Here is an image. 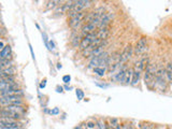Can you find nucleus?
I'll return each mask as SVG.
<instances>
[{
	"label": "nucleus",
	"instance_id": "obj_1",
	"mask_svg": "<svg viewBox=\"0 0 172 129\" xmlns=\"http://www.w3.org/2000/svg\"><path fill=\"white\" fill-rule=\"evenodd\" d=\"M156 71H157V67L153 62H148L145 69H144V82L145 85L152 88L155 86V77Z\"/></svg>",
	"mask_w": 172,
	"mask_h": 129
},
{
	"label": "nucleus",
	"instance_id": "obj_2",
	"mask_svg": "<svg viewBox=\"0 0 172 129\" xmlns=\"http://www.w3.org/2000/svg\"><path fill=\"white\" fill-rule=\"evenodd\" d=\"M110 64V56H109V53L103 52L101 53L98 56H95L93 58H90L89 65H88V68H97V67H102L103 66H109Z\"/></svg>",
	"mask_w": 172,
	"mask_h": 129
},
{
	"label": "nucleus",
	"instance_id": "obj_3",
	"mask_svg": "<svg viewBox=\"0 0 172 129\" xmlns=\"http://www.w3.org/2000/svg\"><path fill=\"white\" fill-rule=\"evenodd\" d=\"M167 75H166V69L159 67L157 68L155 77V86L158 87L160 90H165L167 88Z\"/></svg>",
	"mask_w": 172,
	"mask_h": 129
},
{
	"label": "nucleus",
	"instance_id": "obj_4",
	"mask_svg": "<svg viewBox=\"0 0 172 129\" xmlns=\"http://www.w3.org/2000/svg\"><path fill=\"white\" fill-rule=\"evenodd\" d=\"M85 12L82 11V12H70L69 14V19H70V22H69V25L70 27L73 29L78 28V26L81 24V22H83V19H85Z\"/></svg>",
	"mask_w": 172,
	"mask_h": 129
},
{
	"label": "nucleus",
	"instance_id": "obj_5",
	"mask_svg": "<svg viewBox=\"0 0 172 129\" xmlns=\"http://www.w3.org/2000/svg\"><path fill=\"white\" fill-rule=\"evenodd\" d=\"M0 105H3V107L23 105V101L19 96H4V97H0Z\"/></svg>",
	"mask_w": 172,
	"mask_h": 129
},
{
	"label": "nucleus",
	"instance_id": "obj_6",
	"mask_svg": "<svg viewBox=\"0 0 172 129\" xmlns=\"http://www.w3.org/2000/svg\"><path fill=\"white\" fill-rule=\"evenodd\" d=\"M97 39V35L96 32H93V34H89V35H86V36L83 37V39L81 40L80 42V49L82 51L86 50L87 47H89L90 45L93 44V42Z\"/></svg>",
	"mask_w": 172,
	"mask_h": 129
},
{
	"label": "nucleus",
	"instance_id": "obj_7",
	"mask_svg": "<svg viewBox=\"0 0 172 129\" xmlns=\"http://www.w3.org/2000/svg\"><path fill=\"white\" fill-rule=\"evenodd\" d=\"M0 128H19L21 129V124L12 118L0 117Z\"/></svg>",
	"mask_w": 172,
	"mask_h": 129
},
{
	"label": "nucleus",
	"instance_id": "obj_8",
	"mask_svg": "<svg viewBox=\"0 0 172 129\" xmlns=\"http://www.w3.org/2000/svg\"><path fill=\"white\" fill-rule=\"evenodd\" d=\"M148 51V39L146 38H140L138 40L136 44V47H135V54L136 55H141L143 54L144 52Z\"/></svg>",
	"mask_w": 172,
	"mask_h": 129
},
{
	"label": "nucleus",
	"instance_id": "obj_9",
	"mask_svg": "<svg viewBox=\"0 0 172 129\" xmlns=\"http://www.w3.org/2000/svg\"><path fill=\"white\" fill-rule=\"evenodd\" d=\"M132 46H131L130 44L127 45V46L125 47V50L122 52V54L118 56V62H120L121 65L124 64V62H126L129 58L131 57V55H132Z\"/></svg>",
	"mask_w": 172,
	"mask_h": 129
},
{
	"label": "nucleus",
	"instance_id": "obj_10",
	"mask_svg": "<svg viewBox=\"0 0 172 129\" xmlns=\"http://www.w3.org/2000/svg\"><path fill=\"white\" fill-rule=\"evenodd\" d=\"M112 17L113 16L111 15V13H102V15L100 16L99 24H98V29L108 27V25L110 24L111 21H112Z\"/></svg>",
	"mask_w": 172,
	"mask_h": 129
},
{
	"label": "nucleus",
	"instance_id": "obj_11",
	"mask_svg": "<svg viewBox=\"0 0 172 129\" xmlns=\"http://www.w3.org/2000/svg\"><path fill=\"white\" fill-rule=\"evenodd\" d=\"M127 70H128L127 66H123V67H121L120 69L117 70V73H115V75H114L115 81H117V82H120V83H123Z\"/></svg>",
	"mask_w": 172,
	"mask_h": 129
},
{
	"label": "nucleus",
	"instance_id": "obj_12",
	"mask_svg": "<svg viewBox=\"0 0 172 129\" xmlns=\"http://www.w3.org/2000/svg\"><path fill=\"white\" fill-rule=\"evenodd\" d=\"M96 35H97V38L102 41H105V39L109 37L110 35V30H109V27H105V28H100L98 29V31H96Z\"/></svg>",
	"mask_w": 172,
	"mask_h": 129
},
{
	"label": "nucleus",
	"instance_id": "obj_13",
	"mask_svg": "<svg viewBox=\"0 0 172 129\" xmlns=\"http://www.w3.org/2000/svg\"><path fill=\"white\" fill-rule=\"evenodd\" d=\"M3 109L7 111H10V112H14L21 115L24 114L25 112V109L23 108V105H8V107H4Z\"/></svg>",
	"mask_w": 172,
	"mask_h": 129
},
{
	"label": "nucleus",
	"instance_id": "obj_14",
	"mask_svg": "<svg viewBox=\"0 0 172 129\" xmlns=\"http://www.w3.org/2000/svg\"><path fill=\"white\" fill-rule=\"evenodd\" d=\"M10 55H11V46L10 45H4V47L0 52V57H1V59L9 60Z\"/></svg>",
	"mask_w": 172,
	"mask_h": 129
},
{
	"label": "nucleus",
	"instance_id": "obj_15",
	"mask_svg": "<svg viewBox=\"0 0 172 129\" xmlns=\"http://www.w3.org/2000/svg\"><path fill=\"white\" fill-rule=\"evenodd\" d=\"M140 78H141V72L138 71L137 69H133L132 70V74H131V85H137L140 81Z\"/></svg>",
	"mask_w": 172,
	"mask_h": 129
},
{
	"label": "nucleus",
	"instance_id": "obj_16",
	"mask_svg": "<svg viewBox=\"0 0 172 129\" xmlns=\"http://www.w3.org/2000/svg\"><path fill=\"white\" fill-rule=\"evenodd\" d=\"M166 75H167V81L172 83V64H168L166 68Z\"/></svg>",
	"mask_w": 172,
	"mask_h": 129
},
{
	"label": "nucleus",
	"instance_id": "obj_17",
	"mask_svg": "<svg viewBox=\"0 0 172 129\" xmlns=\"http://www.w3.org/2000/svg\"><path fill=\"white\" fill-rule=\"evenodd\" d=\"M110 126H111V129H118V128H121L120 121H118L117 118H110Z\"/></svg>",
	"mask_w": 172,
	"mask_h": 129
},
{
	"label": "nucleus",
	"instance_id": "obj_18",
	"mask_svg": "<svg viewBox=\"0 0 172 129\" xmlns=\"http://www.w3.org/2000/svg\"><path fill=\"white\" fill-rule=\"evenodd\" d=\"M131 74H132V69H129L127 70L126 72V75H125V79H124V84H129L131 82Z\"/></svg>",
	"mask_w": 172,
	"mask_h": 129
},
{
	"label": "nucleus",
	"instance_id": "obj_19",
	"mask_svg": "<svg viewBox=\"0 0 172 129\" xmlns=\"http://www.w3.org/2000/svg\"><path fill=\"white\" fill-rule=\"evenodd\" d=\"M94 72H95L96 74L99 75V77H103L105 73V68H102V67H97V68L94 69Z\"/></svg>",
	"mask_w": 172,
	"mask_h": 129
},
{
	"label": "nucleus",
	"instance_id": "obj_20",
	"mask_svg": "<svg viewBox=\"0 0 172 129\" xmlns=\"http://www.w3.org/2000/svg\"><path fill=\"white\" fill-rule=\"evenodd\" d=\"M121 129H136L135 127H133L131 124H129V123H124L121 125Z\"/></svg>",
	"mask_w": 172,
	"mask_h": 129
},
{
	"label": "nucleus",
	"instance_id": "obj_21",
	"mask_svg": "<svg viewBox=\"0 0 172 129\" xmlns=\"http://www.w3.org/2000/svg\"><path fill=\"white\" fill-rule=\"evenodd\" d=\"M77 97L79 100L83 99V97H84V93H83L81 89H77Z\"/></svg>",
	"mask_w": 172,
	"mask_h": 129
},
{
	"label": "nucleus",
	"instance_id": "obj_22",
	"mask_svg": "<svg viewBox=\"0 0 172 129\" xmlns=\"http://www.w3.org/2000/svg\"><path fill=\"white\" fill-rule=\"evenodd\" d=\"M70 80H71V78H70V75H65L64 78H62V81L66 83V84H68V83L70 82Z\"/></svg>",
	"mask_w": 172,
	"mask_h": 129
},
{
	"label": "nucleus",
	"instance_id": "obj_23",
	"mask_svg": "<svg viewBox=\"0 0 172 129\" xmlns=\"http://www.w3.org/2000/svg\"><path fill=\"white\" fill-rule=\"evenodd\" d=\"M97 127H98V129H105V123H102L101 121H99Z\"/></svg>",
	"mask_w": 172,
	"mask_h": 129
},
{
	"label": "nucleus",
	"instance_id": "obj_24",
	"mask_svg": "<svg viewBox=\"0 0 172 129\" xmlns=\"http://www.w3.org/2000/svg\"><path fill=\"white\" fill-rule=\"evenodd\" d=\"M140 129H153V128H152V126L148 125V124H143V125H141Z\"/></svg>",
	"mask_w": 172,
	"mask_h": 129
},
{
	"label": "nucleus",
	"instance_id": "obj_25",
	"mask_svg": "<svg viewBox=\"0 0 172 129\" xmlns=\"http://www.w3.org/2000/svg\"><path fill=\"white\" fill-rule=\"evenodd\" d=\"M95 126H96V125H94L93 123H88V124H87V128H88V129H93V128H95Z\"/></svg>",
	"mask_w": 172,
	"mask_h": 129
},
{
	"label": "nucleus",
	"instance_id": "obj_26",
	"mask_svg": "<svg viewBox=\"0 0 172 129\" xmlns=\"http://www.w3.org/2000/svg\"><path fill=\"white\" fill-rule=\"evenodd\" d=\"M58 112H59V110H58L57 108L54 109L53 111H51V113H52V114H58Z\"/></svg>",
	"mask_w": 172,
	"mask_h": 129
},
{
	"label": "nucleus",
	"instance_id": "obj_27",
	"mask_svg": "<svg viewBox=\"0 0 172 129\" xmlns=\"http://www.w3.org/2000/svg\"><path fill=\"white\" fill-rule=\"evenodd\" d=\"M45 82H46V81H43V82L41 83V85H40V87H41V88H43V87H45Z\"/></svg>",
	"mask_w": 172,
	"mask_h": 129
},
{
	"label": "nucleus",
	"instance_id": "obj_28",
	"mask_svg": "<svg viewBox=\"0 0 172 129\" xmlns=\"http://www.w3.org/2000/svg\"><path fill=\"white\" fill-rule=\"evenodd\" d=\"M3 47H4L3 43H2V42H0V52H1V51H2V49H3Z\"/></svg>",
	"mask_w": 172,
	"mask_h": 129
},
{
	"label": "nucleus",
	"instance_id": "obj_29",
	"mask_svg": "<svg viewBox=\"0 0 172 129\" xmlns=\"http://www.w3.org/2000/svg\"><path fill=\"white\" fill-rule=\"evenodd\" d=\"M0 129H19V128H0Z\"/></svg>",
	"mask_w": 172,
	"mask_h": 129
},
{
	"label": "nucleus",
	"instance_id": "obj_30",
	"mask_svg": "<svg viewBox=\"0 0 172 129\" xmlns=\"http://www.w3.org/2000/svg\"><path fill=\"white\" fill-rule=\"evenodd\" d=\"M168 129H170V128H168Z\"/></svg>",
	"mask_w": 172,
	"mask_h": 129
},
{
	"label": "nucleus",
	"instance_id": "obj_31",
	"mask_svg": "<svg viewBox=\"0 0 172 129\" xmlns=\"http://www.w3.org/2000/svg\"><path fill=\"white\" fill-rule=\"evenodd\" d=\"M118 129H121V128H118Z\"/></svg>",
	"mask_w": 172,
	"mask_h": 129
}]
</instances>
